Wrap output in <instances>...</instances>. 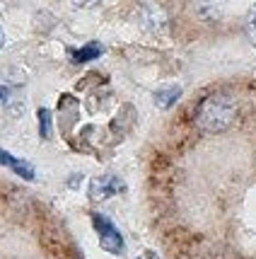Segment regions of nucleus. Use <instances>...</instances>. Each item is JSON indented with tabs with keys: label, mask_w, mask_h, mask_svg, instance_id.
Listing matches in <instances>:
<instances>
[{
	"label": "nucleus",
	"mask_w": 256,
	"mask_h": 259,
	"mask_svg": "<svg viewBox=\"0 0 256 259\" xmlns=\"http://www.w3.org/2000/svg\"><path fill=\"white\" fill-rule=\"evenodd\" d=\"M237 116V104L230 95H211L200 102L198 112H196V126L206 134H220Z\"/></svg>",
	"instance_id": "f257e3e1"
},
{
	"label": "nucleus",
	"mask_w": 256,
	"mask_h": 259,
	"mask_svg": "<svg viewBox=\"0 0 256 259\" xmlns=\"http://www.w3.org/2000/svg\"><path fill=\"white\" fill-rule=\"evenodd\" d=\"M92 226H94L97 235H99L101 247L107 249V252H112V254H121L123 252V237H121V233L114 228V223L107 218V215L94 213L92 215Z\"/></svg>",
	"instance_id": "f03ea898"
},
{
	"label": "nucleus",
	"mask_w": 256,
	"mask_h": 259,
	"mask_svg": "<svg viewBox=\"0 0 256 259\" xmlns=\"http://www.w3.org/2000/svg\"><path fill=\"white\" fill-rule=\"evenodd\" d=\"M123 192H126V182L116 175H101V177H94L89 182V199L92 201H104V199H112V196Z\"/></svg>",
	"instance_id": "7ed1b4c3"
},
{
	"label": "nucleus",
	"mask_w": 256,
	"mask_h": 259,
	"mask_svg": "<svg viewBox=\"0 0 256 259\" xmlns=\"http://www.w3.org/2000/svg\"><path fill=\"white\" fill-rule=\"evenodd\" d=\"M0 165H3V167H8V169H12L15 175H20V177L27 180V182L36 180V172H34L32 162L15 158V155H10V153H8V150H3V148H0Z\"/></svg>",
	"instance_id": "20e7f679"
},
{
	"label": "nucleus",
	"mask_w": 256,
	"mask_h": 259,
	"mask_svg": "<svg viewBox=\"0 0 256 259\" xmlns=\"http://www.w3.org/2000/svg\"><path fill=\"white\" fill-rule=\"evenodd\" d=\"M140 24H143L147 32H162L167 20H165V15L157 10V8L145 5V8H140Z\"/></svg>",
	"instance_id": "39448f33"
},
{
	"label": "nucleus",
	"mask_w": 256,
	"mask_h": 259,
	"mask_svg": "<svg viewBox=\"0 0 256 259\" xmlns=\"http://www.w3.org/2000/svg\"><path fill=\"white\" fill-rule=\"evenodd\" d=\"M101 54H104V46L99 41H89V44L80 46V49H73L70 58H73V63H89V61L99 58Z\"/></svg>",
	"instance_id": "423d86ee"
},
{
	"label": "nucleus",
	"mask_w": 256,
	"mask_h": 259,
	"mask_svg": "<svg viewBox=\"0 0 256 259\" xmlns=\"http://www.w3.org/2000/svg\"><path fill=\"white\" fill-rule=\"evenodd\" d=\"M181 97V88L179 85H169V88H160L155 92V104L160 109H169L174 107V102Z\"/></svg>",
	"instance_id": "0eeeda50"
},
{
	"label": "nucleus",
	"mask_w": 256,
	"mask_h": 259,
	"mask_svg": "<svg viewBox=\"0 0 256 259\" xmlns=\"http://www.w3.org/2000/svg\"><path fill=\"white\" fill-rule=\"evenodd\" d=\"M196 10H198L200 17L206 20H215L220 17L225 10V0H196Z\"/></svg>",
	"instance_id": "6e6552de"
},
{
	"label": "nucleus",
	"mask_w": 256,
	"mask_h": 259,
	"mask_svg": "<svg viewBox=\"0 0 256 259\" xmlns=\"http://www.w3.org/2000/svg\"><path fill=\"white\" fill-rule=\"evenodd\" d=\"M36 121H39V134H41V138H51V124H54L51 109L41 107V109L36 112Z\"/></svg>",
	"instance_id": "1a4fd4ad"
},
{
	"label": "nucleus",
	"mask_w": 256,
	"mask_h": 259,
	"mask_svg": "<svg viewBox=\"0 0 256 259\" xmlns=\"http://www.w3.org/2000/svg\"><path fill=\"white\" fill-rule=\"evenodd\" d=\"M244 32H246V36L251 39V44L256 46V5L249 12H246V17H244Z\"/></svg>",
	"instance_id": "9d476101"
},
{
	"label": "nucleus",
	"mask_w": 256,
	"mask_h": 259,
	"mask_svg": "<svg viewBox=\"0 0 256 259\" xmlns=\"http://www.w3.org/2000/svg\"><path fill=\"white\" fill-rule=\"evenodd\" d=\"M73 5H78V8H94V5H99L101 0H70Z\"/></svg>",
	"instance_id": "9b49d317"
},
{
	"label": "nucleus",
	"mask_w": 256,
	"mask_h": 259,
	"mask_svg": "<svg viewBox=\"0 0 256 259\" xmlns=\"http://www.w3.org/2000/svg\"><path fill=\"white\" fill-rule=\"evenodd\" d=\"M5 100H8V90L0 85V102H5Z\"/></svg>",
	"instance_id": "f8f14e48"
},
{
	"label": "nucleus",
	"mask_w": 256,
	"mask_h": 259,
	"mask_svg": "<svg viewBox=\"0 0 256 259\" xmlns=\"http://www.w3.org/2000/svg\"><path fill=\"white\" fill-rule=\"evenodd\" d=\"M3 44H5V34H3V29H0V49H3Z\"/></svg>",
	"instance_id": "ddd939ff"
}]
</instances>
